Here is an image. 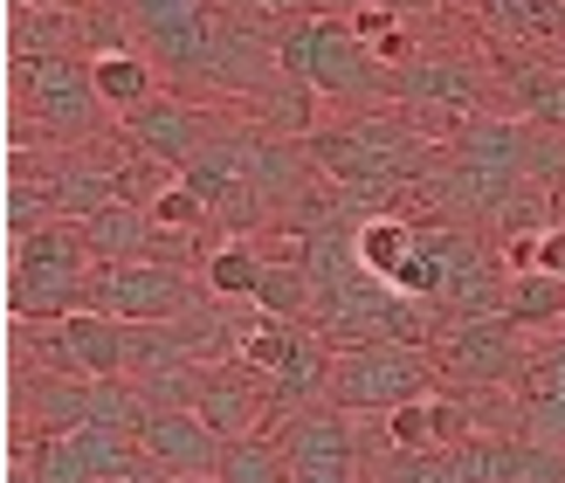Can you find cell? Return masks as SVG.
Listing matches in <instances>:
<instances>
[{"label": "cell", "instance_id": "obj_1", "mask_svg": "<svg viewBox=\"0 0 565 483\" xmlns=\"http://www.w3.org/2000/svg\"><path fill=\"white\" fill-rule=\"evenodd\" d=\"M14 83V153L35 146H83V138H104V97L90 76V55H55V63H8Z\"/></svg>", "mask_w": 565, "mask_h": 483}, {"label": "cell", "instance_id": "obj_2", "mask_svg": "<svg viewBox=\"0 0 565 483\" xmlns=\"http://www.w3.org/2000/svg\"><path fill=\"white\" fill-rule=\"evenodd\" d=\"M90 276L97 255L83 242V221H49L42 235L14 242L8 263V318L14 325H63L76 311H90Z\"/></svg>", "mask_w": 565, "mask_h": 483}, {"label": "cell", "instance_id": "obj_3", "mask_svg": "<svg viewBox=\"0 0 565 483\" xmlns=\"http://www.w3.org/2000/svg\"><path fill=\"white\" fill-rule=\"evenodd\" d=\"M539 346L545 338H531L511 318H462V325L435 332L428 359H435V380L448 393H483V387H518Z\"/></svg>", "mask_w": 565, "mask_h": 483}, {"label": "cell", "instance_id": "obj_4", "mask_svg": "<svg viewBox=\"0 0 565 483\" xmlns=\"http://www.w3.org/2000/svg\"><path fill=\"white\" fill-rule=\"evenodd\" d=\"M276 70L303 76L318 97H373L380 63L365 55V42L352 35L345 14H303L276 35Z\"/></svg>", "mask_w": 565, "mask_h": 483}, {"label": "cell", "instance_id": "obj_5", "mask_svg": "<svg viewBox=\"0 0 565 483\" xmlns=\"http://www.w3.org/2000/svg\"><path fill=\"white\" fill-rule=\"evenodd\" d=\"M441 393L435 380V359L420 346H359V353H338L331 366V401L324 408H345V414H401L414 401Z\"/></svg>", "mask_w": 565, "mask_h": 483}, {"label": "cell", "instance_id": "obj_6", "mask_svg": "<svg viewBox=\"0 0 565 483\" xmlns=\"http://www.w3.org/2000/svg\"><path fill=\"white\" fill-rule=\"evenodd\" d=\"M201 304H207L201 270H180V263H118L90 276V311L118 325H180Z\"/></svg>", "mask_w": 565, "mask_h": 483}, {"label": "cell", "instance_id": "obj_7", "mask_svg": "<svg viewBox=\"0 0 565 483\" xmlns=\"http://www.w3.org/2000/svg\"><path fill=\"white\" fill-rule=\"evenodd\" d=\"M221 132H228V111H207L193 97H152L138 118H125V146L159 159V166H173V174H186Z\"/></svg>", "mask_w": 565, "mask_h": 483}, {"label": "cell", "instance_id": "obj_8", "mask_svg": "<svg viewBox=\"0 0 565 483\" xmlns=\"http://www.w3.org/2000/svg\"><path fill=\"white\" fill-rule=\"evenodd\" d=\"M276 435L297 470H359V449H365L359 414H345V408H297Z\"/></svg>", "mask_w": 565, "mask_h": 483}, {"label": "cell", "instance_id": "obj_9", "mask_svg": "<svg viewBox=\"0 0 565 483\" xmlns=\"http://www.w3.org/2000/svg\"><path fill=\"white\" fill-rule=\"evenodd\" d=\"M138 442H146V456H152L166 476H221V449H228L201 414H186V408H173V414H146Z\"/></svg>", "mask_w": 565, "mask_h": 483}, {"label": "cell", "instance_id": "obj_10", "mask_svg": "<svg viewBox=\"0 0 565 483\" xmlns=\"http://www.w3.org/2000/svg\"><path fill=\"white\" fill-rule=\"evenodd\" d=\"M518 401H524V414H531V442L565 449V332L545 338V346L531 353L524 380H518Z\"/></svg>", "mask_w": 565, "mask_h": 483}, {"label": "cell", "instance_id": "obj_11", "mask_svg": "<svg viewBox=\"0 0 565 483\" xmlns=\"http://www.w3.org/2000/svg\"><path fill=\"white\" fill-rule=\"evenodd\" d=\"M401 104H441V111L483 118V76L462 55H420L414 70H401Z\"/></svg>", "mask_w": 565, "mask_h": 483}, {"label": "cell", "instance_id": "obj_12", "mask_svg": "<svg viewBox=\"0 0 565 483\" xmlns=\"http://www.w3.org/2000/svg\"><path fill=\"white\" fill-rule=\"evenodd\" d=\"M83 242H90L97 270H118V263H152L159 229H152V214L138 201H118V208H104V214L83 221Z\"/></svg>", "mask_w": 565, "mask_h": 483}, {"label": "cell", "instance_id": "obj_13", "mask_svg": "<svg viewBox=\"0 0 565 483\" xmlns=\"http://www.w3.org/2000/svg\"><path fill=\"white\" fill-rule=\"evenodd\" d=\"M90 76H97V97L110 118H138L152 97H159V63L146 49H110V55H90Z\"/></svg>", "mask_w": 565, "mask_h": 483}, {"label": "cell", "instance_id": "obj_14", "mask_svg": "<svg viewBox=\"0 0 565 483\" xmlns=\"http://www.w3.org/2000/svg\"><path fill=\"white\" fill-rule=\"evenodd\" d=\"M263 276H269V255H263V242H235V235H221V242L207 249V263H201L207 297H221V304H256Z\"/></svg>", "mask_w": 565, "mask_h": 483}, {"label": "cell", "instance_id": "obj_15", "mask_svg": "<svg viewBox=\"0 0 565 483\" xmlns=\"http://www.w3.org/2000/svg\"><path fill=\"white\" fill-rule=\"evenodd\" d=\"M352 249H359V270L393 291V276H401L407 255L420 249V221H407V214H373V221H359Z\"/></svg>", "mask_w": 565, "mask_h": 483}, {"label": "cell", "instance_id": "obj_16", "mask_svg": "<svg viewBox=\"0 0 565 483\" xmlns=\"http://www.w3.org/2000/svg\"><path fill=\"white\" fill-rule=\"evenodd\" d=\"M503 318L524 325L531 338H558L565 332V283L531 270V276H511V291H503Z\"/></svg>", "mask_w": 565, "mask_h": 483}, {"label": "cell", "instance_id": "obj_17", "mask_svg": "<svg viewBox=\"0 0 565 483\" xmlns=\"http://www.w3.org/2000/svg\"><path fill=\"white\" fill-rule=\"evenodd\" d=\"M207 14H214V0H125V21L146 35V55L186 42L193 28H207Z\"/></svg>", "mask_w": 565, "mask_h": 483}, {"label": "cell", "instance_id": "obj_18", "mask_svg": "<svg viewBox=\"0 0 565 483\" xmlns=\"http://www.w3.org/2000/svg\"><path fill=\"white\" fill-rule=\"evenodd\" d=\"M297 463L290 449H282V435H242L221 449V483H290Z\"/></svg>", "mask_w": 565, "mask_h": 483}, {"label": "cell", "instance_id": "obj_19", "mask_svg": "<svg viewBox=\"0 0 565 483\" xmlns=\"http://www.w3.org/2000/svg\"><path fill=\"white\" fill-rule=\"evenodd\" d=\"M256 311H269V318H282V325H310V318H318V283H310V263H269L263 291H256Z\"/></svg>", "mask_w": 565, "mask_h": 483}, {"label": "cell", "instance_id": "obj_20", "mask_svg": "<svg viewBox=\"0 0 565 483\" xmlns=\"http://www.w3.org/2000/svg\"><path fill=\"white\" fill-rule=\"evenodd\" d=\"M49 221H63V201H55L49 180H8V193H0V229H8V249L42 235Z\"/></svg>", "mask_w": 565, "mask_h": 483}, {"label": "cell", "instance_id": "obj_21", "mask_svg": "<svg viewBox=\"0 0 565 483\" xmlns=\"http://www.w3.org/2000/svg\"><path fill=\"white\" fill-rule=\"evenodd\" d=\"M539 270L565 283V221H552V229H539Z\"/></svg>", "mask_w": 565, "mask_h": 483}, {"label": "cell", "instance_id": "obj_22", "mask_svg": "<svg viewBox=\"0 0 565 483\" xmlns=\"http://www.w3.org/2000/svg\"><path fill=\"white\" fill-rule=\"evenodd\" d=\"M290 483H365L359 470H297Z\"/></svg>", "mask_w": 565, "mask_h": 483}, {"label": "cell", "instance_id": "obj_23", "mask_svg": "<svg viewBox=\"0 0 565 483\" xmlns=\"http://www.w3.org/2000/svg\"><path fill=\"white\" fill-rule=\"evenodd\" d=\"M8 483H35V476H28V470H21V463H8Z\"/></svg>", "mask_w": 565, "mask_h": 483}, {"label": "cell", "instance_id": "obj_24", "mask_svg": "<svg viewBox=\"0 0 565 483\" xmlns=\"http://www.w3.org/2000/svg\"><path fill=\"white\" fill-rule=\"evenodd\" d=\"M173 483H221V476H173Z\"/></svg>", "mask_w": 565, "mask_h": 483}, {"label": "cell", "instance_id": "obj_25", "mask_svg": "<svg viewBox=\"0 0 565 483\" xmlns=\"http://www.w3.org/2000/svg\"><path fill=\"white\" fill-rule=\"evenodd\" d=\"M380 8H414V0H380Z\"/></svg>", "mask_w": 565, "mask_h": 483}]
</instances>
